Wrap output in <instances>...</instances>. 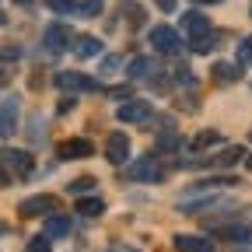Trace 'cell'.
Listing matches in <instances>:
<instances>
[{"label": "cell", "instance_id": "24", "mask_svg": "<svg viewBox=\"0 0 252 252\" xmlns=\"http://www.w3.org/2000/svg\"><path fill=\"white\" fill-rule=\"evenodd\" d=\"M46 4H49V11H56V14H74L77 0H46Z\"/></svg>", "mask_w": 252, "mask_h": 252}, {"label": "cell", "instance_id": "25", "mask_svg": "<svg viewBox=\"0 0 252 252\" xmlns=\"http://www.w3.org/2000/svg\"><path fill=\"white\" fill-rule=\"evenodd\" d=\"M67 189H70V193H91V189H94V179H91V175H84V179H74Z\"/></svg>", "mask_w": 252, "mask_h": 252}, {"label": "cell", "instance_id": "34", "mask_svg": "<svg viewBox=\"0 0 252 252\" xmlns=\"http://www.w3.org/2000/svg\"><path fill=\"white\" fill-rule=\"evenodd\" d=\"M7 81H11V74H7V70H4V74H0V88H4V84H7Z\"/></svg>", "mask_w": 252, "mask_h": 252}, {"label": "cell", "instance_id": "10", "mask_svg": "<svg viewBox=\"0 0 252 252\" xmlns=\"http://www.w3.org/2000/svg\"><path fill=\"white\" fill-rule=\"evenodd\" d=\"M119 123H151V105L147 102H130V105H119Z\"/></svg>", "mask_w": 252, "mask_h": 252}, {"label": "cell", "instance_id": "20", "mask_svg": "<svg viewBox=\"0 0 252 252\" xmlns=\"http://www.w3.org/2000/svg\"><path fill=\"white\" fill-rule=\"evenodd\" d=\"M175 147H179V133L168 126V130H165L161 137H158V151H175Z\"/></svg>", "mask_w": 252, "mask_h": 252}, {"label": "cell", "instance_id": "11", "mask_svg": "<svg viewBox=\"0 0 252 252\" xmlns=\"http://www.w3.org/2000/svg\"><path fill=\"white\" fill-rule=\"evenodd\" d=\"M130 179L133 182H158V179H161V168H158L154 158H140V161L130 168Z\"/></svg>", "mask_w": 252, "mask_h": 252}, {"label": "cell", "instance_id": "15", "mask_svg": "<svg viewBox=\"0 0 252 252\" xmlns=\"http://www.w3.org/2000/svg\"><path fill=\"white\" fill-rule=\"evenodd\" d=\"M46 235H49V238H67V235H70V217L53 214V217L46 220Z\"/></svg>", "mask_w": 252, "mask_h": 252}, {"label": "cell", "instance_id": "19", "mask_svg": "<svg viewBox=\"0 0 252 252\" xmlns=\"http://www.w3.org/2000/svg\"><path fill=\"white\" fill-rule=\"evenodd\" d=\"M238 161H242V147H228L224 154H217L214 165H217V168H231V165H238Z\"/></svg>", "mask_w": 252, "mask_h": 252}, {"label": "cell", "instance_id": "3", "mask_svg": "<svg viewBox=\"0 0 252 252\" xmlns=\"http://www.w3.org/2000/svg\"><path fill=\"white\" fill-rule=\"evenodd\" d=\"M0 165H7L11 168V175H28L32 172V165H35V161H32V154L28 151H18V147H4V151H0Z\"/></svg>", "mask_w": 252, "mask_h": 252}, {"label": "cell", "instance_id": "38", "mask_svg": "<svg viewBox=\"0 0 252 252\" xmlns=\"http://www.w3.org/2000/svg\"><path fill=\"white\" fill-rule=\"evenodd\" d=\"M0 25H7V18H4V14H0Z\"/></svg>", "mask_w": 252, "mask_h": 252}, {"label": "cell", "instance_id": "22", "mask_svg": "<svg viewBox=\"0 0 252 252\" xmlns=\"http://www.w3.org/2000/svg\"><path fill=\"white\" fill-rule=\"evenodd\" d=\"M77 11H81L84 18H98V14H102V0H81Z\"/></svg>", "mask_w": 252, "mask_h": 252}, {"label": "cell", "instance_id": "5", "mask_svg": "<svg viewBox=\"0 0 252 252\" xmlns=\"http://www.w3.org/2000/svg\"><path fill=\"white\" fill-rule=\"evenodd\" d=\"M42 39H46V49L49 53H63V49H70V42H74V35H70L67 25H49Z\"/></svg>", "mask_w": 252, "mask_h": 252}, {"label": "cell", "instance_id": "12", "mask_svg": "<svg viewBox=\"0 0 252 252\" xmlns=\"http://www.w3.org/2000/svg\"><path fill=\"white\" fill-rule=\"evenodd\" d=\"M175 249L179 252H214V242L203 235H175Z\"/></svg>", "mask_w": 252, "mask_h": 252}, {"label": "cell", "instance_id": "2", "mask_svg": "<svg viewBox=\"0 0 252 252\" xmlns=\"http://www.w3.org/2000/svg\"><path fill=\"white\" fill-rule=\"evenodd\" d=\"M53 84H56L60 91H98V88H102L98 81H91V77H84V74H77V70H60V74L53 77Z\"/></svg>", "mask_w": 252, "mask_h": 252}, {"label": "cell", "instance_id": "23", "mask_svg": "<svg viewBox=\"0 0 252 252\" xmlns=\"http://www.w3.org/2000/svg\"><path fill=\"white\" fill-rule=\"evenodd\" d=\"M220 140V133L217 130H207V133H200L196 140H193V151H203V147H210V144H217Z\"/></svg>", "mask_w": 252, "mask_h": 252}, {"label": "cell", "instance_id": "36", "mask_svg": "<svg viewBox=\"0 0 252 252\" xmlns=\"http://www.w3.org/2000/svg\"><path fill=\"white\" fill-rule=\"evenodd\" d=\"M245 165H249V168H252V154H249V158H245Z\"/></svg>", "mask_w": 252, "mask_h": 252}, {"label": "cell", "instance_id": "35", "mask_svg": "<svg viewBox=\"0 0 252 252\" xmlns=\"http://www.w3.org/2000/svg\"><path fill=\"white\" fill-rule=\"evenodd\" d=\"M193 4H217V0H193Z\"/></svg>", "mask_w": 252, "mask_h": 252}, {"label": "cell", "instance_id": "16", "mask_svg": "<svg viewBox=\"0 0 252 252\" xmlns=\"http://www.w3.org/2000/svg\"><path fill=\"white\" fill-rule=\"evenodd\" d=\"M238 77H242V70L235 63H214V81L217 84H235Z\"/></svg>", "mask_w": 252, "mask_h": 252}, {"label": "cell", "instance_id": "21", "mask_svg": "<svg viewBox=\"0 0 252 252\" xmlns=\"http://www.w3.org/2000/svg\"><path fill=\"white\" fill-rule=\"evenodd\" d=\"M224 235H228V238H235V242H252V228H249V224H235V228H224Z\"/></svg>", "mask_w": 252, "mask_h": 252}, {"label": "cell", "instance_id": "18", "mask_svg": "<svg viewBox=\"0 0 252 252\" xmlns=\"http://www.w3.org/2000/svg\"><path fill=\"white\" fill-rule=\"evenodd\" d=\"M102 210H105V203L94 200V196H91V200H77V214H81V217H98Z\"/></svg>", "mask_w": 252, "mask_h": 252}, {"label": "cell", "instance_id": "27", "mask_svg": "<svg viewBox=\"0 0 252 252\" xmlns=\"http://www.w3.org/2000/svg\"><path fill=\"white\" fill-rule=\"evenodd\" d=\"M21 60V46H0V63H14Z\"/></svg>", "mask_w": 252, "mask_h": 252}, {"label": "cell", "instance_id": "37", "mask_svg": "<svg viewBox=\"0 0 252 252\" xmlns=\"http://www.w3.org/2000/svg\"><path fill=\"white\" fill-rule=\"evenodd\" d=\"M14 4H32V0H14Z\"/></svg>", "mask_w": 252, "mask_h": 252}, {"label": "cell", "instance_id": "8", "mask_svg": "<svg viewBox=\"0 0 252 252\" xmlns=\"http://www.w3.org/2000/svg\"><path fill=\"white\" fill-rule=\"evenodd\" d=\"M182 32L189 35V42H196V39H203V35H210V18L207 14H186L182 18Z\"/></svg>", "mask_w": 252, "mask_h": 252}, {"label": "cell", "instance_id": "30", "mask_svg": "<svg viewBox=\"0 0 252 252\" xmlns=\"http://www.w3.org/2000/svg\"><path fill=\"white\" fill-rule=\"evenodd\" d=\"M116 67H119V56H105L102 60V74H112Z\"/></svg>", "mask_w": 252, "mask_h": 252}, {"label": "cell", "instance_id": "7", "mask_svg": "<svg viewBox=\"0 0 252 252\" xmlns=\"http://www.w3.org/2000/svg\"><path fill=\"white\" fill-rule=\"evenodd\" d=\"M18 130V98L7 94L4 105H0V137H11Z\"/></svg>", "mask_w": 252, "mask_h": 252}, {"label": "cell", "instance_id": "28", "mask_svg": "<svg viewBox=\"0 0 252 252\" xmlns=\"http://www.w3.org/2000/svg\"><path fill=\"white\" fill-rule=\"evenodd\" d=\"M175 81H179L182 88H193V84H196V77L189 74V67H179V70H175Z\"/></svg>", "mask_w": 252, "mask_h": 252}, {"label": "cell", "instance_id": "26", "mask_svg": "<svg viewBox=\"0 0 252 252\" xmlns=\"http://www.w3.org/2000/svg\"><path fill=\"white\" fill-rule=\"evenodd\" d=\"M49 235H39V238H32L28 245H25V252H49Z\"/></svg>", "mask_w": 252, "mask_h": 252}, {"label": "cell", "instance_id": "1", "mask_svg": "<svg viewBox=\"0 0 252 252\" xmlns=\"http://www.w3.org/2000/svg\"><path fill=\"white\" fill-rule=\"evenodd\" d=\"M151 46L158 53H165V56H179L182 53V39H179V32L172 25H154L151 28Z\"/></svg>", "mask_w": 252, "mask_h": 252}, {"label": "cell", "instance_id": "13", "mask_svg": "<svg viewBox=\"0 0 252 252\" xmlns=\"http://www.w3.org/2000/svg\"><path fill=\"white\" fill-rule=\"evenodd\" d=\"M74 56L77 60H91V56H98L102 53V39H94V35H81V39H74Z\"/></svg>", "mask_w": 252, "mask_h": 252}, {"label": "cell", "instance_id": "33", "mask_svg": "<svg viewBox=\"0 0 252 252\" xmlns=\"http://www.w3.org/2000/svg\"><path fill=\"white\" fill-rule=\"evenodd\" d=\"M0 186H11V175H7L4 168H0Z\"/></svg>", "mask_w": 252, "mask_h": 252}, {"label": "cell", "instance_id": "39", "mask_svg": "<svg viewBox=\"0 0 252 252\" xmlns=\"http://www.w3.org/2000/svg\"><path fill=\"white\" fill-rule=\"evenodd\" d=\"M0 235H4V220H0Z\"/></svg>", "mask_w": 252, "mask_h": 252}, {"label": "cell", "instance_id": "17", "mask_svg": "<svg viewBox=\"0 0 252 252\" xmlns=\"http://www.w3.org/2000/svg\"><path fill=\"white\" fill-rule=\"evenodd\" d=\"M119 11H123V18L130 21L133 28H137V25H144V7H140V4H133V0H123Z\"/></svg>", "mask_w": 252, "mask_h": 252}, {"label": "cell", "instance_id": "6", "mask_svg": "<svg viewBox=\"0 0 252 252\" xmlns=\"http://www.w3.org/2000/svg\"><path fill=\"white\" fill-rule=\"evenodd\" d=\"M105 158L112 165H123L126 158H130V137H126V133H112L105 140Z\"/></svg>", "mask_w": 252, "mask_h": 252}, {"label": "cell", "instance_id": "4", "mask_svg": "<svg viewBox=\"0 0 252 252\" xmlns=\"http://www.w3.org/2000/svg\"><path fill=\"white\" fill-rule=\"evenodd\" d=\"M56 154L63 158V161H77V158H91L94 147H91L88 137H70V140H63V144L56 147Z\"/></svg>", "mask_w": 252, "mask_h": 252}, {"label": "cell", "instance_id": "14", "mask_svg": "<svg viewBox=\"0 0 252 252\" xmlns=\"http://www.w3.org/2000/svg\"><path fill=\"white\" fill-rule=\"evenodd\" d=\"M154 70H158V63H154L151 56H137V60L130 63V70H126V74H130L133 81H144V77H154Z\"/></svg>", "mask_w": 252, "mask_h": 252}, {"label": "cell", "instance_id": "31", "mask_svg": "<svg viewBox=\"0 0 252 252\" xmlns=\"http://www.w3.org/2000/svg\"><path fill=\"white\" fill-rule=\"evenodd\" d=\"M154 4H158V7H161V11H168V14H172V11H175V4H179V0H154Z\"/></svg>", "mask_w": 252, "mask_h": 252}, {"label": "cell", "instance_id": "9", "mask_svg": "<svg viewBox=\"0 0 252 252\" xmlns=\"http://www.w3.org/2000/svg\"><path fill=\"white\" fill-rule=\"evenodd\" d=\"M25 217H39V214H49V210H56V196H49V193H42V196H28V200H21V207H18Z\"/></svg>", "mask_w": 252, "mask_h": 252}, {"label": "cell", "instance_id": "29", "mask_svg": "<svg viewBox=\"0 0 252 252\" xmlns=\"http://www.w3.org/2000/svg\"><path fill=\"white\" fill-rule=\"evenodd\" d=\"M238 60H242V63H249V60H252V39H245V42L238 46Z\"/></svg>", "mask_w": 252, "mask_h": 252}, {"label": "cell", "instance_id": "32", "mask_svg": "<svg viewBox=\"0 0 252 252\" xmlns=\"http://www.w3.org/2000/svg\"><path fill=\"white\" fill-rule=\"evenodd\" d=\"M109 252H140V249H133V245H123V242H116V245H109Z\"/></svg>", "mask_w": 252, "mask_h": 252}]
</instances>
